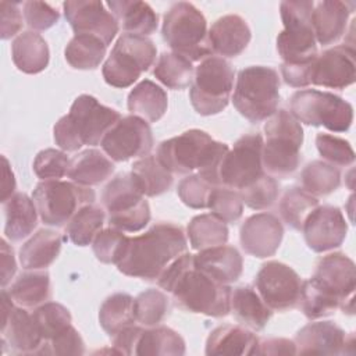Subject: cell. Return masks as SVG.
<instances>
[{
	"instance_id": "1",
	"label": "cell",
	"mask_w": 356,
	"mask_h": 356,
	"mask_svg": "<svg viewBox=\"0 0 356 356\" xmlns=\"http://www.w3.org/2000/svg\"><path fill=\"white\" fill-rule=\"evenodd\" d=\"M157 284L172 295L175 306L184 312L209 317H225L231 312V288L199 271L193 254L188 252L163 271Z\"/></svg>"
},
{
	"instance_id": "2",
	"label": "cell",
	"mask_w": 356,
	"mask_h": 356,
	"mask_svg": "<svg viewBox=\"0 0 356 356\" xmlns=\"http://www.w3.org/2000/svg\"><path fill=\"white\" fill-rule=\"evenodd\" d=\"M188 243L182 228L172 222H157L128 245L117 268L128 277L157 281L163 271L186 252Z\"/></svg>"
},
{
	"instance_id": "3",
	"label": "cell",
	"mask_w": 356,
	"mask_h": 356,
	"mask_svg": "<svg viewBox=\"0 0 356 356\" xmlns=\"http://www.w3.org/2000/svg\"><path fill=\"white\" fill-rule=\"evenodd\" d=\"M229 150L228 145L214 140L202 129H188L178 136L163 140L157 147V159L174 174H197L218 186V167Z\"/></svg>"
},
{
	"instance_id": "4",
	"label": "cell",
	"mask_w": 356,
	"mask_h": 356,
	"mask_svg": "<svg viewBox=\"0 0 356 356\" xmlns=\"http://www.w3.org/2000/svg\"><path fill=\"white\" fill-rule=\"evenodd\" d=\"M120 118L117 110L102 104L96 97L79 95L68 114L56 122L54 142L64 152H76L85 145L97 146Z\"/></svg>"
},
{
	"instance_id": "5",
	"label": "cell",
	"mask_w": 356,
	"mask_h": 356,
	"mask_svg": "<svg viewBox=\"0 0 356 356\" xmlns=\"http://www.w3.org/2000/svg\"><path fill=\"white\" fill-rule=\"evenodd\" d=\"M266 140L261 149V165L274 178H286L300 164L303 129L286 110H277L264 125Z\"/></svg>"
},
{
	"instance_id": "6",
	"label": "cell",
	"mask_w": 356,
	"mask_h": 356,
	"mask_svg": "<svg viewBox=\"0 0 356 356\" xmlns=\"http://www.w3.org/2000/svg\"><path fill=\"white\" fill-rule=\"evenodd\" d=\"M161 33L172 53L191 63L213 56L209 43L207 21L192 3H174L163 18Z\"/></svg>"
},
{
	"instance_id": "7",
	"label": "cell",
	"mask_w": 356,
	"mask_h": 356,
	"mask_svg": "<svg viewBox=\"0 0 356 356\" xmlns=\"http://www.w3.org/2000/svg\"><path fill=\"white\" fill-rule=\"evenodd\" d=\"M236 111L250 122L270 118L280 103V76L271 67L250 65L239 71L232 95Z\"/></svg>"
},
{
	"instance_id": "8",
	"label": "cell",
	"mask_w": 356,
	"mask_h": 356,
	"mask_svg": "<svg viewBox=\"0 0 356 356\" xmlns=\"http://www.w3.org/2000/svg\"><path fill=\"white\" fill-rule=\"evenodd\" d=\"M313 7L309 0L281 1L284 31L277 36V51L284 64H307L318 54L312 25Z\"/></svg>"
},
{
	"instance_id": "9",
	"label": "cell",
	"mask_w": 356,
	"mask_h": 356,
	"mask_svg": "<svg viewBox=\"0 0 356 356\" xmlns=\"http://www.w3.org/2000/svg\"><path fill=\"white\" fill-rule=\"evenodd\" d=\"M235 70L229 61L218 56H209L195 70L189 89V99L200 115L221 113L229 103L234 89Z\"/></svg>"
},
{
	"instance_id": "10",
	"label": "cell",
	"mask_w": 356,
	"mask_h": 356,
	"mask_svg": "<svg viewBox=\"0 0 356 356\" xmlns=\"http://www.w3.org/2000/svg\"><path fill=\"white\" fill-rule=\"evenodd\" d=\"M156 56V44L149 38L122 33L102 67L103 78L110 86L128 88L154 64Z\"/></svg>"
},
{
	"instance_id": "11",
	"label": "cell",
	"mask_w": 356,
	"mask_h": 356,
	"mask_svg": "<svg viewBox=\"0 0 356 356\" xmlns=\"http://www.w3.org/2000/svg\"><path fill=\"white\" fill-rule=\"evenodd\" d=\"M32 199L39 213V218L50 227H65L67 222L83 207L93 204L96 195L90 186H83L72 181H40Z\"/></svg>"
},
{
	"instance_id": "12",
	"label": "cell",
	"mask_w": 356,
	"mask_h": 356,
	"mask_svg": "<svg viewBox=\"0 0 356 356\" xmlns=\"http://www.w3.org/2000/svg\"><path fill=\"white\" fill-rule=\"evenodd\" d=\"M289 113L302 124L324 127L331 132H345L353 121V107L342 97L316 89L295 92L289 99Z\"/></svg>"
},
{
	"instance_id": "13",
	"label": "cell",
	"mask_w": 356,
	"mask_h": 356,
	"mask_svg": "<svg viewBox=\"0 0 356 356\" xmlns=\"http://www.w3.org/2000/svg\"><path fill=\"white\" fill-rule=\"evenodd\" d=\"M261 149L263 136L260 134L241 136L221 160L218 167V186L241 191L260 178L264 174Z\"/></svg>"
},
{
	"instance_id": "14",
	"label": "cell",
	"mask_w": 356,
	"mask_h": 356,
	"mask_svg": "<svg viewBox=\"0 0 356 356\" xmlns=\"http://www.w3.org/2000/svg\"><path fill=\"white\" fill-rule=\"evenodd\" d=\"M302 282L292 267L271 260L264 263L256 274L254 289L271 310L286 312L299 305Z\"/></svg>"
},
{
	"instance_id": "15",
	"label": "cell",
	"mask_w": 356,
	"mask_h": 356,
	"mask_svg": "<svg viewBox=\"0 0 356 356\" xmlns=\"http://www.w3.org/2000/svg\"><path fill=\"white\" fill-rule=\"evenodd\" d=\"M153 132L145 120L136 115L121 117L100 142L103 152L113 161L145 157L153 149Z\"/></svg>"
},
{
	"instance_id": "16",
	"label": "cell",
	"mask_w": 356,
	"mask_h": 356,
	"mask_svg": "<svg viewBox=\"0 0 356 356\" xmlns=\"http://www.w3.org/2000/svg\"><path fill=\"white\" fill-rule=\"evenodd\" d=\"M64 15L75 35H92L108 46L118 33V21L97 0H71L63 3Z\"/></svg>"
},
{
	"instance_id": "17",
	"label": "cell",
	"mask_w": 356,
	"mask_h": 356,
	"mask_svg": "<svg viewBox=\"0 0 356 356\" xmlns=\"http://www.w3.org/2000/svg\"><path fill=\"white\" fill-rule=\"evenodd\" d=\"M356 81L355 49L338 44L325 49L312 63L310 83L330 89H345Z\"/></svg>"
},
{
	"instance_id": "18",
	"label": "cell",
	"mask_w": 356,
	"mask_h": 356,
	"mask_svg": "<svg viewBox=\"0 0 356 356\" xmlns=\"http://www.w3.org/2000/svg\"><path fill=\"white\" fill-rule=\"evenodd\" d=\"M299 355H353L355 335L346 334L332 321H316L302 327L295 335Z\"/></svg>"
},
{
	"instance_id": "19",
	"label": "cell",
	"mask_w": 356,
	"mask_h": 356,
	"mask_svg": "<svg viewBox=\"0 0 356 356\" xmlns=\"http://www.w3.org/2000/svg\"><path fill=\"white\" fill-rule=\"evenodd\" d=\"M312 278L341 300L343 313L353 314L356 268L350 257L343 253H330L321 257Z\"/></svg>"
},
{
	"instance_id": "20",
	"label": "cell",
	"mask_w": 356,
	"mask_h": 356,
	"mask_svg": "<svg viewBox=\"0 0 356 356\" xmlns=\"http://www.w3.org/2000/svg\"><path fill=\"white\" fill-rule=\"evenodd\" d=\"M302 231L309 249L323 253L342 245L346 238L348 224L338 207L324 204L317 206L307 216Z\"/></svg>"
},
{
	"instance_id": "21",
	"label": "cell",
	"mask_w": 356,
	"mask_h": 356,
	"mask_svg": "<svg viewBox=\"0 0 356 356\" xmlns=\"http://www.w3.org/2000/svg\"><path fill=\"white\" fill-rule=\"evenodd\" d=\"M284 236V227L277 216L257 213L241 225L239 241L242 249L257 259L274 256Z\"/></svg>"
},
{
	"instance_id": "22",
	"label": "cell",
	"mask_w": 356,
	"mask_h": 356,
	"mask_svg": "<svg viewBox=\"0 0 356 356\" xmlns=\"http://www.w3.org/2000/svg\"><path fill=\"white\" fill-rule=\"evenodd\" d=\"M44 339L36 321L25 307L14 305L6 318L1 320V343L19 355H38Z\"/></svg>"
},
{
	"instance_id": "23",
	"label": "cell",
	"mask_w": 356,
	"mask_h": 356,
	"mask_svg": "<svg viewBox=\"0 0 356 356\" xmlns=\"http://www.w3.org/2000/svg\"><path fill=\"white\" fill-rule=\"evenodd\" d=\"M353 10V1L323 0L314 4L312 25L316 42L323 46L337 43L346 33L348 21Z\"/></svg>"
},
{
	"instance_id": "24",
	"label": "cell",
	"mask_w": 356,
	"mask_h": 356,
	"mask_svg": "<svg viewBox=\"0 0 356 356\" xmlns=\"http://www.w3.org/2000/svg\"><path fill=\"white\" fill-rule=\"evenodd\" d=\"M252 32L248 22L236 14L220 17L209 29V43L211 53L218 57H236L249 44Z\"/></svg>"
},
{
	"instance_id": "25",
	"label": "cell",
	"mask_w": 356,
	"mask_h": 356,
	"mask_svg": "<svg viewBox=\"0 0 356 356\" xmlns=\"http://www.w3.org/2000/svg\"><path fill=\"white\" fill-rule=\"evenodd\" d=\"M195 267L211 280L229 285L239 280L243 270V260L236 248L218 245L199 250L193 254Z\"/></svg>"
},
{
	"instance_id": "26",
	"label": "cell",
	"mask_w": 356,
	"mask_h": 356,
	"mask_svg": "<svg viewBox=\"0 0 356 356\" xmlns=\"http://www.w3.org/2000/svg\"><path fill=\"white\" fill-rule=\"evenodd\" d=\"M259 338L243 325L225 324L214 328L206 339V355L209 356H242L254 355Z\"/></svg>"
},
{
	"instance_id": "27",
	"label": "cell",
	"mask_w": 356,
	"mask_h": 356,
	"mask_svg": "<svg viewBox=\"0 0 356 356\" xmlns=\"http://www.w3.org/2000/svg\"><path fill=\"white\" fill-rule=\"evenodd\" d=\"M106 6L115 17L118 25L125 33L147 36L156 32L159 17L156 11L145 1L139 0H111Z\"/></svg>"
},
{
	"instance_id": "28",
	"label": "cell",
	"mask_w": 356,
	"mask_h": 356,
	"mask_svg": "<svg viewBox=\"0 0 356 356\" xmlns=\"http://www.w3.org/2000/svg\"><path fill=\"white\" fill-rule=\"evenodd\" d=\"M4 207V235L10 242H19L29 236L38 225V209L33 199L26 193L17 192L7 202Z\"/></svg>"
},
{
	"instance_id": "29",
	"label": "cell",
	"mask_w": 356,
	"mask_h": 356,
	"mask_svg": "<svg viewBox=\"0 0 356 356\" xmlns=\"http://www.w3.org/2000/svg\"><path fill=\"white\" fill-rule=\"evenodd\" d=\"M238 323L252 331H261L273 316V310L264 303L257 291L242 285L231 291V312Z\"/></svg>"
},
{
	"instance_id": "30",
	"label": "cell",
	"mask_w": 356,
	"mask_h": 356,
	"mask_svg": "<svg viewBox=\"0 0 356 356\" xmlns=\"http://www.w3.org/2000/svg\"><path fill=\"white\" fill-rule=\"evenodd\" d=\"M14 65L24 74H39L46 70L50 60L47 42L35 31L19 33L11 43Z\"/></svg>"
},
{
	"instance_id": "31",
	"label": "cell",
	"mask_w": 356,
	"mask_h": 356,
	"mask_svg": "<svg viewBox=\"0 0 356 356\" xmlns=\"http://www.w3.org/2000/svg\"><path fill=\"white\" fill-rule=\"evenodd\" d=\"M63 239L53 229H39L19 249V263L25 270H44L60 254Z\"/></svg>"
},
{
	"instance_id": "32",
	"label": "cell",
	"mask_w": 356,
	"mask_h": 356,
	"mask_svg": "<svg viewBox=\"0 0 356 356\" xmlns=\"http://www.w3.org/2000/svg\"><path fill=\"white\" fill-rule=\"evenodd\" d=\"M127 106L132 115L146 122H156L167 111L168 96L157 83L150 79H143L129 92Z\"/></svg>"
},
{
	"instance_id": "33",
	"label": "cell",
	"mask_w": 356,
	"mask_h": 356,
	"mask_svg": "<svg viewBox=\"0 0 356 356\" xmlns=\"http://www.w3.org/2000/svg\"><path fill=\"white\" fill-rule=\"evenodd\" d=\"M113 172L114 163L106 153L97 149H86L71 159L68 177L75 184L93 186L104 182Z\"/></svg>"
},
{
	"instance_id": "34",
	"label": "cell",
	"mask_w": 356,
	"mask_h": 356,
	"mask_svg": "<svg viewBox=\"0 0 356 356\" xmlns=\"http://www.w3.org/2000/svg\"><path fill=\"white\" fill-rule=\"evenodd\" d=\"M145 200L143 193L138 188L131 172L118 174L103 189L102 203L107 217L125 214L138 207Z\"/></svg>"
},
{
	"instance_id": "35",
	"label": "cell",
	"mask_w": 356,
	"mask_h": 356,
	"mask_svg": "<svg viewBox=\"0 0 356 356\" xmlns=\"http://www.w3.org/2000/svg\"><path fill=\"white\" fill-rule=\"evenodd\" d=\"M13 302L25 309H36L50 299V275L43 270L19 274L7 289Z\"/></svg>"
},
{
	"instance_id": "36",
	"label": "cell",
	"mask_w": 356,
	"mask_h": 356,
	"mask_svg": "<svg viewBox=\"0 0 356 356\" xmlns=\"http://www.w3.org/2000/svg\"><path fill=\"white\" fill-rule=\"evenodd\" d=\"M184 338L170 327L156 325L145 327L135 346L134 355H160V356H181L185 355Z\"/></svg>"
},
{
	"instance_id": "37",
	"label": "cell",
	"mask_w": 356,
	"mask_h": 356,
	"mask_svg": "<svg viewBox=\"0 0 356 356\" xmlns=\"http://www.w3.org/2000/svg\"><path fill=\"white\" fill-rule=\"evenodd\" d=\"M131 174L143 193V196H159L167 192L172 185V172H170L157 159V156L147 154L138 159L132 164Z\"/></svg>"
},
{
	"instance_id": "38",
	"label": "cell",
	"mask_w": 356,
	"mask_h": 356,
	"mask_svg": "<svg viewBox=\"0 0 356 356\" xmlns=\"http://www.w3.org/2000/svg\"><path fill=\"white\" fill-rule=\"evenodd\" d=\"M134 298L124 292H117L106 298L99 309V323L111 338L124 328L135 324Z\"/></svg>"
},
{
	"instance_id": "39",
	"label": "cell",
	"mask_w": 356,
	"mask_h": 356,
	"mask_svg": "<svg viewBox=\"0 0 356 356\" xmlns=\"http://www.w3.org/2000/svg\"><path fill=\"white\" fill-rule=\"evenodd\" d=\"M107 46L92 35H74L68 42L64 56L67 63L75 70H96L106 56Z\"/></svg>"
},
{
	"instance_id": "40",
	"label": "cell",
	"mask_w": 356,
	"mask_h": 356,
	"mask_svg": "<svg viewBox=\"0 0 356 356\" xmlns=\"http://www.w3.org/2000/svg\"><path fill=\"white\" fill-rule=\"evenodd\" d=\"M186 235L195 250L225 245L228 241V227L225 222L210 214L195 216L188 227Z\"/></svg>"
},
{
	"instance_id": "41",
	"label": "cell",
	"mask_w": 356,
	"mask_h": 356,
	"mask_svg": "<svg viewBox=\"0 0 356 356\" xmlns=\"http://www.w3.org/2000/svg\"><path fill=\"white\" fill-rule=\"evenodd\" d=\"M318 206V199L302 186H289L280 200V214L284 222L292 229L302 231L307 216Z\"/></svg>"
},
{
	"instance_id": "42",
	"label": "cell",
	"mask_w": 356,
	"mask_h": 356,
	"mask_svg": "<svg viewBox=\"0 0 356 356\" xmlns=\"http://www.w3.org/2000/svg\"><path fill=\"white\" fill-rule=\"evenodd\" d=\"M153 75L164 86L174 90H181L192 85L195 70L192 63L186 58L172 51H164L154 65Z\"/></svg>"
},
{
	"instance_id": "43",
	"label": "cell",
	"mask_w": 356,
	"mask_h": 356,
	"mask_svg": "<svg viewBox=\"0 0 356 356\" xmlns=\"http://www.w3.org/2000/svg\"><path fill=\"white\" fill-rule=\"evenodd\" d=\"M106 220L104 211L95 206H83L64 227L70 241L76 246H88L93 242L95 236L103 229Z\"/></svg>"
},
{
	"instance_id": "44",
	"label": "cell",
	"mask_w": 356,
	"mask_h": 356,
	"mask_svg": "<svg viewBox=\"0 0 356 356\" xmlns=\"http://www.w3.org/2000/svg\"><path fill=\"white\" fill-rule=\"evenodd\" d=\"M302 188L313 196H325L337 191L341 185L339 170L324 161L314 160L310 161L300 172Z\"/></svg>"
},
{
	"instance_id": "45",
	"label": "cell",
	"mask_w": 356,
	"mask_h": 356,
	"mask_svg": "<svg viewBox=\"0 0 356 356\" xmlns=\"http://www.w3.org/2000/svg\"><path fill=\"white\" fill-rule=\"evenodd\" d=\"M299 303L303 314L309 320L331 316L337 309H341L342 305L337 296L318 285L313 278L302 282Z\"/></svg>"
},
{
	"instance_id": "46",
	"label": "cell",
	"mask_w": 356,
	"mask_h": 356,
	"mask_svg": "<svg viewBox=\"0 0 356 356\" xmlns=\"http://www.w3.org/2000/svg\"><path fill=\"white\" fill-rule=\"evenodd\" d=\"M168 298L164 292L150 288L134 299L135 320L143 327L160 325L168 316Z\"/></svg>"
},
{
	"instance_id": "47",
	"label": "cell",
	"mask_w": 356,
	"mask_h": 356,
	"mask_svg": "<svg viewBox=\"0 0 356 356\" xmlns=\"http://www.w3.org/2000/svg\"><path fill=\"white\" fill-rule=\"evenodd\" d=\"M32 316L36 321V325L44 341H50L63 331H65L70 325H72V317L70 310L56 302H46L38 306Z\"/></svg>"
},
{
	"instance_id": "48",
	"label": "cell",
	"mask_w": 356,
	"mask_h": 356,
	"mask_svg": "<svg viewBox=\"0 0 356 356\" xmlns=\"http://www.w3.org/2000/svg\"><path fill=\"white\" fill-rule=\"evenodd\" d=\"M238 192L243 204L248 206L249 209L266 210L271 207L278 199L280 184L274 177L264 172L254 182L242 188Z\"/></svg>"
},
{
	"instance_id": "49",
	"label": "cell",
	"mask_w": 356,
	"mask_h": 356,
	"mask_svg": "<svg viewBox=\"0 0 356 356\" xmlns=\"http://www.w3.org/2000/svg\"><path fill=\"white\" fill-rule=\"evenodd\" d=\"M129 236L122 231L108 227L102 229L92 242V249L96 259L104 264H118L122 259Z\"/></svg>"
},
{
	"instance_id": "50",
	"label": "cell",
	"mask_w": 356,
	"mask_h": 356,
	"mask_svg": "<svg viewBox=\"0 0 356 356\" xmlns=\"http://www.w3.org/2000/svg\"><path fill=\"white\" fill-rule=\"evenodd\" d=\"M207 209L222 222H235L242 217L243 202L238 191L225 186H214L209 196Z\"/></svg>"
},
{
	"instance_id": "51",
	"label": "cell",
	"mask_w": 356,
	"mask_h": 356,
	"mask_svg": "<svg viewBox=\"0 0 356 356\" xmlns=\"http://www.w3.org/2000/svg\"><path fill=\"white\" fill-rule=\"evenodd\" d=\"M71 165V159L58 149H43L40 150L33 160L32 168L35 175L42 181H51V179H61L63 177L68 175Z\"/></svg>"
},
{
	"instance_id": "52",
	"label": "cell",
	"mask_w": 356,
	"mask_h": 356,
	"mask_svg": "<svg viewBox=\"0 0 356 356\" xmlns=\"http://www.w3.org/2000/svg\"><path fill=\"white\" fill-rule=\"evenodd\" d=\"M316 146L320 156L332 165L346 167L355 161V152L343 138L331 134H318L316 136Z\"/></svg>"
},
{
	"instance_id": "53",
	"label": "cell",
	"mask_w": 356,
	"mask_h": 356,
	"mask_svg": "<svg viewBox=\"0 0 356 356\" xmlns=\"http://www.w3.org/2000/svg\"><path fill=\"white\" fill-rule=\"evenodd\" d=\"M213 188L199 174H191L179 181L177 193L185 206L191 209H206Z\"/></svg>"
},
{
	"instance_id": "54",
	"label": "cell",
	"mask_w": 356,
	"mask_h": 356,
	"mask_svg": "<svg viewBox=\"0 0 356 356\" xmlns=\"http://www.w3.org/2000/svg\"><path fill=\"white\" fill-rule=\"evenodd\" d=\"M85 342L81 334L70 325L50 341H44L38 355H83Z\"/></svg>"
},
{
	"instance_id": "55",
	"label": "cell",
	"mask_w": 356,
	"mask_h": 356,
	"mask_svg": "<svg viewBox=\"0 0 356 356\" xmlns=\"http://www.w3.org/2000/svg\"><path fill=\"white\" fill-rule=\"evenodd\" d=\"M22 14L26 25L33 31H46L57 24L60 13L44 1H25Z\"/></svg>"
},
{
	"instance_id": "56",
	"label": "cell",
	"mask_w": 356,
	"mask_h": 356,
	"mask_svg": "<svg viewBox=\"0 0 356 356\" xmlns=\"http://www.w3.org/2000/svg\"><path fill=\"white\" fill-rule=\"evenodd\" d=\"M150 206L147 200L145 199L138 207L134 210L114 217H107L108 225L113 228H117L122 232H138L143 229L149 221H150Z\"/></svg>"
},
{
	"instance_id": "57",
	"label": "cell",
	"mask_w": 356,
	"mask_h": 356,
	"mask_svg": "<svg viewBox=\"0 0 356 356\" xmlns=\"http://www.w3.org/2000/svg\"><path fill=\"white\" fill-rule=\"evenodd\" d=\"M0 14H1V28L0 36L3 40L11 39L17 33H19L24 22L22 13L19 10V3L1 1L0 3ZM18 36V35H17Z\"/></svg>"
},
{
	"instance_id": "58",
	"label": "cell",
	"mask_w": 356,
	"mask_h": 356,
	"mask_svg": "<svg viewBox=\"0 0 356 356\" xmlns=\"http://www.w3.org/2000/svg\"><path fill=\"white\" fill-rule=\"evenodd\" d=\"M312 63H307V64H284L282 63L281 64V75H282L285 83L292 88H306V86L312 85L310 83Z\"/></svg>"
},
{
	"instance_id": "59",
	"label": "cell",
	"mask_w": 356,
	"mask_h": 356,
	"mask_svg": "<svg viewBox=\"0 0 356 356\" xmlns=\"http://www.w3.org/2000/svg\"><path fill=\"white\" fill-rule=\"evenodd\" d=\"M142 331H143V325H135V324L124 328L122 331H120L114 337H111L113 348L120 355H134L136 342H138Z\"/></svg>"
},
{
	"instance_id": "60",
	"label": "cell",
	"mask_w": 356,
	"mask_h": 356,
	"mask_svg": "<svg viewBox=\"0 0 356 356\" xmlns=\"http://www.w3.org/2000/svg\"><path fill=\"white\" fill-rule=\"evenodd\" d=\"M254 355H296V346L293 341L286 338L259 339Z\"/></svg>"
},
{
	"instance_id": "61",
	"label": "cell",
	"mask_w": 356,
	"mask_h": 356,
	"mask_svg": "<svg viewBox=\"0 0 356 356\" xmlns=\"http://www.w3.org/2000/svg\"><path fill=\"white\" fill-rule=\"evenodd\" d=\"M0 254H1V286L6 288L7 284L11 282V278L14 277L17 271V261L14 256L13 248L7 243V241L3 238L0 241Z\"/></svg>"
},
{
	"instance_id": "62",
	"label": "cell",
	"mask_w": 356,
	"mask_h": 356,
	"mask_svg": "<svg viewBox=\"0 0 356 356\" xmlns=\"http://www.w3.org/2000/svg\"><path fill=\"white\" fill-rule=\"evenodd\" d=\"M1 161H3V179H1V203L7 202L15 191V178H14V172L11 170V165L7 160L6 156H1Z\"/></svg>"
}]
</instances>
